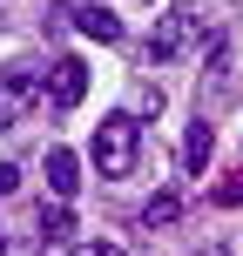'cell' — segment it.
Listing matches in <instances>:
<instances>
[{"mask_svg": "<svg viewBox=\"0 0 243 256\" xmlns=\"http://www.w3.org/2000/svg\"><path fill=\"white\" fill-rule=\"evenodd\" d=\"M88 155H95V176H102V182H128V176H135V162H142V122L128 115V108L102 115V122H95Z\"/></svg>", "mask_w": 243, "mask_h": 256, "instance_id": "6da1fadb", "label": "cell"}, {"mask_svg": "<svg viewBox=\"0 0 243 256\" xmlns=\"http://www.w3.org/2000/svg\"><path fill=\"white\" fill-rule=\"evenodd\" d=\"M68 256H128V250H122V243H102V236H88V243H75Z\"/></svg>", "mask_w": 243, "mask_h": 256, "instance_id": "8fae6325", "label": "cell"}, {"mask_svg": "<svg viewBox=\"0 0 243 256\" xmlns=\"http://www.w3.org/2000/svg\"><path fill=\"white\" fill-rule=\"evenodd\" d=\"M243 202V176H223L216 182V209H236Z\"/></svg>", "mask_w": 243, "mask_h": 256, "instance_id": "30bf717a", "label": "cell"}, {"mask_svg": "<svg viewBox=\"0 0 243 256\" xmlns=\"http://www.w3.org/2000/svg\"><path fill=\"white\" fill-rule=\"evenodd\" d=\"M48 189L61 196V202L81 196V155H75V148H48Z\"/></svg>", "mask_w": 243, "mask_h": 256, "instance_id": "5b68a950", "label": "cell"}, {"mask_svg": "<svg viewBox=\"0 0 243 256\" xmlns=\"http://www.w3.org/2000/svg\"><path fill=\"white\" fill-rule=\"evenodd\" d=\"M48 94H54V108H75L81 94H88V61H81V54H61V61L48 68Z\"/></svg>", "mask_w": 243, "mask_h": 256, "instance_id": "277c9868", "label": "cell"}, {"mask_svg": "<svg viewBox=\"0 0 243 256\" xmlns=\"http://www.w3.org/2000/svg\"><path fill=\"white\" fill-rule=\"evenodd\" d=\"M75 27H81L88 40H102V48H115V40H122V20H115V14L102 7V0H88V7L75 14Z\"/></svg>", "mask_w": 243, "mask_h": 256, "instance_id": "52a82bcc", "label": "cell"}, {"mask_svg": "<svg viewBox=\"0 0 243 256\" xmlns=\"http://www.w3.org/2000/svg\"><path fill=\"white\" fill-rule=\"evenodd\" d=\"M128 115H162V88H135V108Z\"/></svg>", "mask_w": 243, "mask_h": 256, "instance_id": "7c38bea8", "label": "cell"}, {"mask_svg": "<svg viewBox=\"0 0 243 256\" xmlns=\"http://www.w3.org/2000/svg\"><path fill=\"white\" fill-rule=\"evenodd\" d=\"M203 40H209V20H203V14H196V7H169L162 20L149 27L142 61H149V68H169V61H182V54H196Z\"/></svg>", "mask_w": 243, "mask_h": 256, "instance_id": "7a4b0ae2", "label": "cell"}, {"mask_svg": "<svg viewBox=\"0 0 243 256\" xmlns=\"http://www.w3.org/2000/svg\"><path fill=\"white\" fill-rule=\"evenodd\" d=\"M14 189H21V168H14V162H0V202H7Z\"/></svg>", "mask_w": 243, "mask_h": 256, "instance_id": "4fadbf2b", "label": "cell"}, {"mask_svg": "<svg viewBox=\"0 0 243 256\" xmlns=\"http://www.w3.org/2000/svg\"><path fill=\"white\" fill-rule=\"evenodd\" d=\"M176 209H182V196H155V202L142 209V222H149V230H162V222H176Z\"/></svg>", "mask_w": 243, "mask_h": 256, "instance_id": "9c48e42d", "label": "cell"}, {"mask_svg": "<svg viewBox=\"0 0 243 256\" xmlns=\"http://www.w3.org/2000/svg\"><path fill=\"white\" fill-rule=\"evenodd\" d=\"M0 256H7V230H0Z\"/></svg>", "mask_w": 243, "mask_h": 256, "instance_id": "5bb4252c", "label": "cell"}, {"mask_svg": "<svg viewBox=\"0 0 243 256\" xmlns=\"http://www.w3.org/2000/svg\"><path fill=\"white\" fill-rule=\"evenodd\" d=\"M34 222H41V236H75V216H68V202H61V196H54V202L41 209Z\"/></svg>", "mask_w": 243, "mask_h": 256, "instance_id": "ba28073f", "label": "cell"}, {"mask_svg": "<svg viewBox=\"0 0 243 256\" xmlns=\"http://www.w3.org/2000/svg\"><path fill=\"white\" fill-rule=\"evenodd\" d=\"M34 102H41V68H27V61L0 68V135H7V128L21 122Z\"/></svg>", "mask_w": 243, "mask_h": 256, "instance_id": "3957f363", "label": "cell"}, {"mask_svg": "<svg viewBox=\"0 0 243 256\" xmlns=\"http://www.w3.org/2000/svg\"><path fill=\"white\" fill-rule=\"evenodd\" d=\"M209 155H216V128L196 115V122H189V135H182V168H189V176H203Z\"/></svg>", "mask_w": 243, "mask_h": 256, "instance_id": "8992f818", "label": "cell"}, {"mask_svg": "<svg viewBox=\"0 0 243 256\" xmlns=\"http://www.w3.org/2000/svg\"><path fill=\"white\" fill-rule=\"evenodd\" d=\"M81 7H88V0H81Z\"/></svg>", "mask_w": 243, "mask_h": 256, "instance_id": "9a60e30c", "label": "cell"}]
</instances>
